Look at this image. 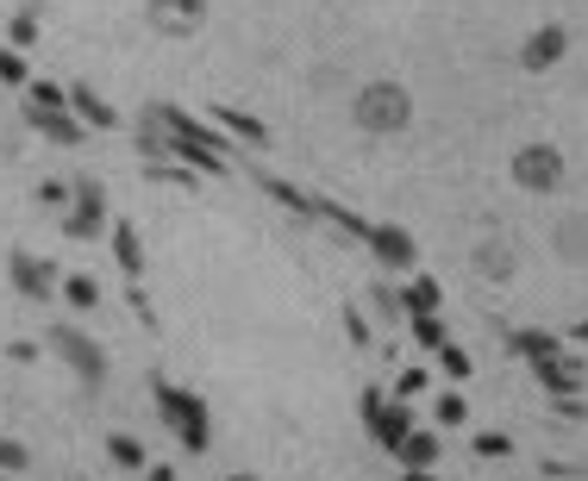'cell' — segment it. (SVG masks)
Segmentation results:
<instances>
[{"label": "cell", "mask_w": 588, "mask_h": 481, "mask_svg": "<svg viewBox=\"0 0 588 481\" xmlns=\"http://www.w3.org/2000/svg\"><path fill=\"white\" fill-rule=\"evenodd\" d=\"M151 401H157L163 425L176 431L182 450H207V444H214V419H207V401H200V394L176 387L170 375H151Z\"/></svg>", "instance_id": "obj_1"}, {"label": "cell", "mask_w": 588, "mask_h": 481, "mask_svg": "<svg viewBox=\"0 0 588 481\" xmlns=\"http://www.w3.org/2000/svg\"><path fill=\"white\" fill-rule=\"evenodd\" d=\"M44 345H51V350L63 357V363L76 369V382H88V387L107 382V350H100L95 338H88V331H76V326H51V331H44Z\"/></svg>", "instance_id": "obj_2"}, {"label": "cell", "mask_w": 588, "mask_h": 481, "mask_svg": "<svg viewBox=\"0 0 588 481\" xmlns=\"http://www.w3.org/2000/svg\"><path fill=\"white\" fill-rule=\"evenodd\" d=\"M69 219H63V238H100L107 231V194H100V182L95 175H76L69 182Z\"/></svg>", "instance_id": "obj_3"}, {"label": "cell", "mask_w": 588, "mask_h": 481, "mask_svg": "<svg viewBox=\"0 0 588 481\" xmlns=\"http://www.w3.org/2000/svg\"><path fill=\"white\" fill-rule=\"evenodd\" d=\"M513 182L526 194H551L564 188V156L551 151V144H526V151L513 156Z\"/></svg>", "instance_id": "obj_4"}, {"label": "cell", "mask_w": 588, "mask_h": 481, "mask_svg": "<svg viewBox=\"0 0 588 481\" xmlns=\"http://www.w3.org/2000/svg\"><path fill=\"white\" fill-rule=\"evenodd\" d=\"M363 125L370 132H401L407 125V95L394 81H375L370 95H363Z\"/></svg>", "instance_id": "obj_5"}, {"label": "cell", "mask_w": 588, "mask_h": 481, "mask_svg": "<svg viewBox=\"0 0 588 481\" xmlns=\"http://www.w3.org/2000/svg\"><path fill=\"white\" fill-rule=\"evenodd\" d=\"M532 369H538L545 394H557V401H576V394H582V382H588L582 357H569V350H557V357H538Z\"/></svg>", "instance_id": "obj_6"}, {"label": "cell", "mask_w": 588, "mask_h": 481, "mask_svg": "<svg viewBox=\"0 0 588 481\" xmlns=\"http://www.w3.org/2000/svg\"><path fill=\"white\" fill-rule=\"evenodd\" d=\"M144 13H151V25H157L163 39H188L207 20V0H151Z\"/></svg>", "instance_id": "obj_7"}, {"label": "cell", "mask_w": 588, "mask_h": 481, "mask_svg": "<svg viewBox=\"0 0 588 481\" xmlns=\"http://www.w3.org/2000/svg\"><path fill=\"white\" fill-rule=\"evenodd\" d=\"M7 275H13V288H20L25 300H51V288H57V270H51L44 256H32V251L7 256Z\"/></svg>", "instance_id": "obj_8"}, {"label": "cell", "mask_w": 588, "mask_h": 481, "mask_svg": "<svg viewBox=\"0 0 588 481\" xmlns=\"http://www.w3.org/2000/svg\"><path fill=\"white\" fill-rule=\"evenodd\" d=\"M363 244H370L375 251V263H389V270H413V238L401 226H370V238H363Z\"/></svg>", "instance_id": "obj_9"}, {"label": "cell", "mask_w": 588, "mask_h": 481, "mask_svg": "<svg viewBox=\"0 0 588 481\" xmlns=\"http://www.w3.org/2000/svg\"><path fill=\"white\" fill-rule=\"evenodd\" d=\"M564 51H569V32H564V25H538V32L520 44V63H526V69H551Z\"/></svg>", "instance_id": "obj_10"}, {"label": "cell", "mask_w": 588, "mask_h": 481, "mask_svg": "<svg viewBox=\"0 0 588 481\" xmlns=\"http://www.w3.org/2000/svg\"><path fill=\"white\" fill-rule=\"evenodd\" d=\"M25 119H32V125H39V132L51 138V144H63V151L88 138V125H81V119L69 113V107H63V113H39V107H25Z\"/></svg>", "instance_id": "obj_11"}, {"label": "cell", "mask_w": 588, "mask_h": 481, "mask_svg": "<svg viewBox=\"0 0 588 481\" xmlns=\"http://www.w3.org/2000/svg\"><path fill=\"white\" fill-rule=\"evenodd\" d=\"M113 263L132 275V282H144V238H138L132 219H119V226H113Z\"/></svg>", "instance_id": "obj_12"}, {"label": "cell", "mask_w": 588, "mask_h": 481, "mask_svg": "<svg viewBox=\"0 0 588 481\" xmlns=\"http://www.w3.org/2000/svg\"><path fill=\"white\" fill-rule=\"evenodd\" d=\"M407 431H413V413H407V401H389V406H382V413H375V419H370V438L382 444V450H394V444L407 438Z\"/></svg>", "instance_id": "obj_13"}, {"label": "cell", "mask_w": 588, "mask_h": 481, "mask_svg": "<svg viewBox=\"0 0 588 481\" xmlns=\"http://www.w3.org/2000/svg\"><path fill=\"white\" fill-rule=\"evenodd\" d=\"M69 113H76L81 125H95V132H113V125H119V113L95 95V88H69Z\"/></svg>", "instance_id": "obj_14"}, {"label": "cell", "mask_w": 588, "mask_h": 481, "mask_svg": "<svg viewBox=\"0 0 588 481\" xmlns=\"http://www.w3.org/2000/svg\"><path fill=\"white\" fill-rule=\"evenodd\" d=\"M401 313H413V319H426V313H445V288H438L432 275H413L407 288H401Z\"/></svg>", "instance_id": "obj_15"}, {"label": "cell", "mask_w": 588, "mask_h": 481, "mask_svg": "<svg viewBox=\"0 0 588 481\" xmlns=\"http://www.w3.org/2000/svg\"><path fill=\"white\" fill-rule=\"evenodd\" d=\"M389 457L401 462V469H432V462H438V438H432V431H407Z\"/></svg>", "instance_id": "obj_16"}, {"label": "cell", "mask_w": 588, "mask_h": 481, "mask_svg": "<svg viewBox=\"0 0 588 481\" xmlns=\"http://www.w3.org/2000/svg\"><path fill=\"white\" fill-rule=\"evenodd\" d=\"M214 119L226 125V132H238L244 144H270V125H263L257 113H238V107H214Z\"/></svg>", "instance_id": "obj_17"}, {"label": "cell", "mask_w": 588, "mask_h": 481, "mask_svg": "<svg viewBox=\"0 0 588 481\" xmlns=\"http://www.w3.org/2000/svg\"><path fill=\"white\" fill-rule=\"evenodd\" d=\"M39 25H44V20H39V7H20V13L7 20V44H13V51H32V44L44 39Z\"/></svg>", "instance_id": "obj_18"}, {"label": "cell", "mask_w": 588, "mask_h": 481, "mask_svg": "<svg viewBox=\"0 0 588 481\" xmlns=\"http://www.w3.org/2000/svg\"><path fill=\"white\" fill-rule=\"evenodd\" d=\"M513 350H520L526 363H538V357H557L564 338H557V331H513Z\"/></svg>", "instance_id": "obj_19"}, {"label": "cell", "mask_w": 588, "mask_h": 481, "mask_svg": "<svg viewBox=\"0 0 588 481\" xmlns=\"http://www.w3.org/2000/svg\"><path fill=\"white\" fill-rule=\"evenodd\" d=\"M107 457H113L119 469H144V444H138L132 431H113V438H107Z\"/></svg>", "instance_id": "obj_20"}, {"label": "cell", "mask_w": 588, "mask_h": 481, "mask_svg": "<svg viewBox=\"0 0 588 481\" xmlns=\"http://www.w3.org/2000/svg\"><path fill=\"white\" fill-rule=\"evenodd\" d=\"M0 81H7V88H32V69H25V51H13V44H0Z\"/></svg>", "instance_id": "obj_21"}, {"label": "cell", "mask_w": 588, "mask_h": 481, "mask_svg": "<svg viewBox=\"0 0 588 481\" xmlns=\"http://www.w3.org/2000/svg\"><path fill=\"white\" fill-rule=\"evenodd\" d=\"M63 300H69V307L76 313H88L100 300V288H95V275H63Z\"/></svg>", "instance_id": "obj_22"}, {"label": "cell", "mask_w": 588, "mask_h": 481, "mask_svg": "<svg viewBox=\"0 0 588 481\" xmlns=\"http://www.w3.org/2000/svg\"><path fill=\"white\" fill-rule=\"evenodd\" d=\"M25 107H39V113H63V107H69V88H57V81H32Z\"/></svg>", "instance_id": "obj_23"}, {"label": "cell", "mask_w": 588, "mask_h": 481, "mask_svg": "<svg viewBox=\"0 0 588 481\" xmlns=\"http://www.w3.org/2000/svg\"><path fill=\"white\" fill-rule=\"evenodd\" d=\"M257 182H263V194H270V200H282V207H294V212H314V200H307L301 188H288L282 175H257Z\"/></svg>", "instance_id": "obj_24"}, {"label": "cell", "mask_w": 588, "mask_h": 481, "mask_svg": "<svg viewBox=\"0 0 588 481\" xmlns=\"http://www.w3.org/2000/svg\"><path fill=\"white\" fill-rule=\"evenodd\" d=\"M413 338H420V350H445L451 345V338H445V319H438V313H426V319H413Z\"/></svg>", "instance_id": "obj_25"}, {"label": "cell", "mask_w": 588, "mask_h": 481, "mask_svg": "<svg viewBox=\"0 0 588 481\" xmlns=\"http://www.w3.org/2000/svg\"><path fill=\"white\" fill-rule=\"evenodd\" d=\"M432 357H438V369H445L451 382H470V350L464 345H445V350H432Z\"/></svg>", "instance_id": "obj_26"}, {"label": "cell", "mask_w": 588, "mask_h": 481, "mask_svg": "<svg viewBox=\"0 0 588 481\" xmlns=\"http://www.w3.org/2000/svg\"><path fill=\"white\" fill-rule=\"evenodd\" d=\"M432 413H438V425H464V419H470V401H464L457 387H445V394H438V406H432Z\"/></svg>", "instance_id": "obj_27"}, {"label": "cell", "mask_w": 588, "mask_h": 481, "mask_svg": "<svg viewBox=\"0 0 588 481\" xmlns=\"http://www.w3.org/2000/svg\"><path fill=\"white\" fill-rule=\"evenodd\" d=\"M426 387H432L426 369H401V375H394V401H413V394H426Z\"/></svg>", "instance_id": "obj_28"}, {"label": "cell", "mask_w": 588, "mask_h": 481, "mask_svg": "<svg viewBox=\"0 0 588 481\" xmlns=\"http://www.w3.org/2000/svg\"><path fill=\"white\" fill-rule=\"evenodd\" d=\"M508 450H513L508 431H476V457H508Z\"/></svg>", "instance_id": "obj_29"}, {"label": "cell", "mask_w": 588, "mask_h": 481, "mask_svg": "<svg viewBox=\"0 0 588 481\" xmlns=\"http://www.w3.org/2000/svg\"><path fill=\"white\" fill-rule=\"evenodd\" d=\"M25 462H32V457H25V444H13V438H0V469H7V475H20Z\"/></svg>", "instance_id": "obj_30"}, {"label": "cell", "mask_w": 588, "mask_h": 481, "mask_svg": "<svg viewBox=\"0 0 588 481\" xmlns=\"http://www.w3.org/2000/svg\"><path fill=\"white\" fill-rule=\"evenodd\" d=\"M345 331H351V345H357V350H370V326H363V313H357V307L345 313Z\"/></svg>", "instance_id": "obj_31"}, {"label": "cell", "mask_w": 588, "mask_h": 481, "mask_svg": "<svg viewBox=\"0 0 588 481\" xmlns=\"http://www.w3.org/2000/svg\"><path fill=\"white\" fill-rule=\"evenodd\" d=\"M39 200H44V207H63V200H69V188H63V182H39Z\"/></svg>", "instance_id": "obj_32"}, {"label": "cell", "mask_w": 588, "mask_h": 481, "mask_svg": "<svg viewBox=\"0 0 588 481\" xmlns=\"http://www.w3.org/2000/svg\"><path fill=\"white\" fill-rule=\"evenodd\" d=\"M382 406H389V394H382V387H370V394H363V425H370Z\"/></svg>", "instance_id": "obj_33"}, {"label": "cell", "mask_w": 588, "mask_h": 481, "mask_svg": "<svg viewBox=\"0 0 588 481\" xmlns=\"http://www.w3.org/2000/svg\"><path fill=\"white\" fill-rule=\"evenodd\" d=\"M569 345H588V319H576V326H569Z\"/></svg>", "instance_id": "obj_34"}, {"label": "cell", "mask_w": 588, "mask_h": 481, "mask_svg": "<svg viewBox=\"0 0 588 481\" xmlns=\"http://www.w3.org/2000/svg\"><path fill=\"white\" fill-rule=\"evenodd\" d=\"M401 481H445V475H432V469H407Z\"/></svg>", "instance_id": "obj_35"}, {"label": "cell", "mask_w": 588, "mask_h": 481, "mask_svg": "<svg viewBox=\"0 0 588 481\" xmlns=\"http://www.w3.org/2000/svg\"><path fill=\"white\" fill-rule=\"evenodd\" d=\"M144 481H176V469H163V462H157V469H151Z\"/></svg>", "instance_id": "obj_36"}, {"label": "cell", "mask_w": 588, "mask_h": 481, "mask_svg": "<svg viewBox=\"0 0 588 481\" xmlns=\"http://www.w3.org/2000/svg\"><path fill=\"white\" fill-rule=\"evenodd\" d=\"M226 481H251V475H226Z\"/></svg>", "instance_id": "obj_37"}, {"label": "cell", "mask_w": 588, "mask_h": 481, "mask_svg": "<svg viewBox=\"0 0 588 481\" xmlns=\"http://www.w3.org/2000/svg\"><path fill=\"white\" fill-rule=\"evenodd\" d=\"M20 7H39V0H20Z\"/></svg>", "instance_id": "obj_38"}]
</instances>
